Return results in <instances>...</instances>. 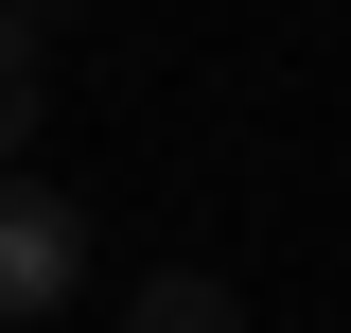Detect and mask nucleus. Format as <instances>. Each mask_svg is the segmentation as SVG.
<instances>
[{"label":"nucleus","instance_id":"obj_2","mask_svg":"<svg viewBox=\"0 0 351 333\" xmlns=\"http://www.w3.org/2000/svg\"><path fill=\"white\" fill-rule=\"evenodd\" d=\"M123 333H246V316H228V281H193V263H176V281L123 298Z\"/></svg>","mask_w":351,"mask_h":333},{"label":"nucleus","instance_id":"obj_1","mask_svg":"<svg viewBox=\"0 0 351 333\" xmlns=\"http://www.w3.org/2000/svg\"><path fill=\"white\" fill-rule=\"evenodd\" d=\"M71 298H88V210L36 193V175H0V333L71 316Z\"/></svg>","mask_w":351,"mask_h":333},{"label":"nucleus","instance_id":"obj_3","mask_svg":"<svg viewBox=\"0 0 351 333\" xmlns=\"http://www.w3.org/2000/svg\"><path fill=\"white\" fill-rule=\"evenodd\" d=\"M18 123H36V0H0V158H18Z\"/></svg>","mask_w":351,"mask_h":333}]
</instances>
